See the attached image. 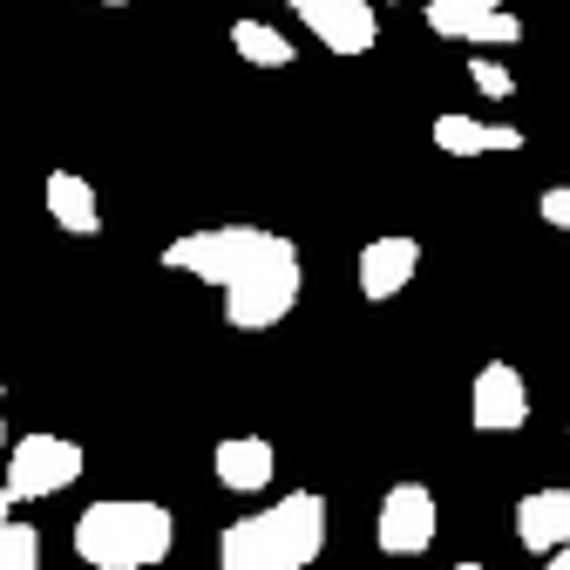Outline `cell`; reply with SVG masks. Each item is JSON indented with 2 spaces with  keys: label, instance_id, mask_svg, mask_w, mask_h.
Masks as SVG:
<instances>
[{
  "label": "cell",
  "instance_id": "obj_22",
  "mask_svg": "<svg viewBox=\"0 0 570 570\" xmlns=\"http://www.w3.org/2000/svg\"><path fill=\"white\" fill-rule=\"evenodd\" d=\"M0 449H8V421H0Z\"/></svg>",
  "mask_w": 570,
  "mask_h": 570
},
{
  "label": "cell",
  "instance_id": "obj_19",
  "mask_svg": "<svg viewBox=\"0 0 570 570\" xmlns=\"http://www.w3.org/2000/svg\"><path fill=\"white\" fill-rule=\"evenodd\" d=\"M543 570H570V543H563V550H550V557H543Z\"/></svg>",
  "mask_w": 570,
  "mask_h": 570
},
{
  "label": "cell",
  "instance_id": "obj_6",
  "mask_svg": "<svg viewBox=\"0 0 570 570\" xmlns=\"http://www.w3.org/2000/svg\"><path fill=\"white\" fill-rule=\"evenodd\" d=\"M293 14L299 28L326 48V55H374L381 41V14H374V0H293Z\"/></svg>",
  "mask_w": 570,
  "mask_h": 570
},
{
  "label": "cell",
  "instance_id": "obj_15",
  "mask_svg": "<svg viewBox=\"0 0 570 570\" xmlns=\"http://www.w3.org/2000/svg\"><path fill=\"white\" fill-rule=\"evenodd\" d=\"M0 570H41V530L21 517H0Z\"/></svg>",
  "mask_w": 570,
  "mask_h": 570
},
{
  "label": "cell",
  "instance_id": "obj_10",
  "mask_svg": "<svg viewBox=\"0 0 570 570\" xmlns=\"http://www.w3.org/2000/svg\"><path fill=\"white\" fill-rule=\"evenodd\" d=\"M210 469H218V482L232 495H258L272 475H278V449L265 435H225L218 455H210Z\"/></svg>",
  "mask_w": 570,
  "mask_h": 570
},
{
  "label": "cell",
  "instance_id": "obj_1",
  "mask_svg": "<svg viewBox=\"0 0 570 570\" xmlns=\"http://www.w3.org/2000/svg\"><path fill=\"white\" fill-rule=\"evenodd\" d=\"M164 272L177 278H204L225 293V320L238 333H272L285 313L299 306V245L272 232V225H204V232H184L157 252Z\"/></svg>",
  "mask_w": 570,
  "mask_h": 570
},
{
  "label": "cell",
  "instance_id": "obj_2",
  "mask_svg": "<svg viewBox=\"0 0 570 570\" xmlns=\"http://www.w3.org/2000/svg\"><path fill=\"white\" fill-rule=\"evenodd\" d=\"M326 495L320 489H293L278 503L225 523L218 537V570H313L320 550H326Z\"/></svg>",
  "mask_w": 570,
  "mask_h": 570
},
{
  "label": "cell",
  "instance_id": "obj_12",
  "mask_svg": "<svg viewBox=\"0 0 570 570\" xmlns=\"http://www.w3.org/2000/svg\"><path fill=\"white\" fill-rule=\"evenodd\" d=\"M435 150L449 157H495V150H523L517 122H482V116H435Z\"/></svg>",
  "mask_w": 570,
  "mask_h": 570
},
{
  "label": "cell",
  "instance_id": "obj_8",
  "mask_svg": "<svg viewBox=\"0 0 570 570\" xmlns=\"http://www.w3.org/2000/svg\"><path fill=\"white\" fill-rule=\"evenodd\" d=\"M421 272V245L407 232H387V238H367L361 245V293L367 299H401Z\"/></svg>",
  "mask_w": 570,
  "mask_h": 570
},
{
  "label": "cell",
  "instance_id": "obj_13",
  "mask_svg": "<svg viewBox=\"0 0 570 570\" xmlns=\"http://www.w3.org/2000/svg\"><path fill=\"white\" fill-rule=\"evenodd\" d=\"M232 48H238V61H252V68H293V41H285L278 28H265V21H232Z\"/></svg>",
  "mask_w": 570,
  "mask_h": 570
},
{
  "label": "cell",
  "instance_id": "obj_9",
  "mask_svg": "<svg viewBox=\"0 0 570 570\" xmlns=\"http://www.w3.org/2000/svg\"><path fill=\"white\" fill-rule=\"evenodd\" d=\"M41 204H48V218L68 238H96L102 232V204H96V184L82 170H48L41 177Z\"/></svg>",
  "mask_w": 570,
  "mask_h": 570
},
{
  "label": "cell",
  "instance_id": "obj_16",
  "mask_svg": "<svg viewBox=\"0 0 570 570\" xmlns=\"http://www.w3.org/2000/svg\"><path fill=\"white\" fill-rule=\"evenodd\" d=\"M495 8H510V0H428V28L442 41H455L475 14H495Z\"/></svg>",
  "mask_w": 570,
  "mask_h": 570
},
{
  "label": "cell",
  "instance_id": "obj_11",
  "mask_svg": "<svg viewBox=\"0 0 570 570\" xmlns=\"http://www.w3.org/2000/svg\"><path fill=\"white\" fill-rule=\"evenodd\" d=\"M517 543L550 557L570 543V489H530L523 503H517Z\"/></svg>",
  "mask_w": 570,
  "mask_h": 570
},
{
  "label": "cell",
  "instance_id": "obj_7",
  "mask_svg": "<svg viewBox=\"0 0 570 570\" xmlns=\"http://www.w3.org/2000/svg\"><path fill=\"white\" fill-rule=\"evenodd\" d=\"M530 421V387L510 361H489L469 387V428L475 435H517V428Z\"/></svg>",
  "mask_w": 570,
  "mask_h": 570
},
{
  "label": "cell",
  "instance_id": "obj_23",
  "mask_svg": "<svg viewBox=\"0 0 570 570\" xmlns=\"http://www.w3.org/2000/svg\"><path fill=\"white\" fill-rule=\"evenodd\" d=\"M462 570H482V563H462Z\"/></svg>",
  "mask_w": 570,
  "mask_h": 570
},
{
  "label": "cell",
  "instance_id": "obj_3",
  "mask_svg": "<svg viewBox=\"0 0 570 570\" xmlns=\"http://www.w3.org/2000/svg\"><path fill=\"white\" fill-rule=\"evenodd\" d=\"M177 550V517L150 495H102L76 517V557L89 570H157Z\"/></svg>",
  "mask_w": 570,
  "mask_h": 570
},
{
  "label": "cell",
  "instance_id": "obj_17",
  "mask_svg": "<svg viewBox=\"0 0 570 570\" xmlns=\"http://www.w3.org/2000/svg\"><path fill=\"white\" fill-rule=\"evenodd\" d=\"M469 82H475L482 96H495V102H503V96H517V76H510V68L495 61V55H469Z\"/></svg>",
  "mask_w": 570,
  "mask_h": 570
},
{
  "label": "cell",
  "instance_id": "obj_21",
  "mask_svg": "<svg viewBox=\"0 0 570 570\" xmlns=\"http://www.w3.org/2000/svg\"><path fill=\"white\" fill-rule=\"evenodd\" d=\"M89 8H129V0H89Z\"/></svg>",
  "mask_w": 570,
  "mask_h": 570
},
{
  "label": "cell",
  "instance_id": "obj_20",
  "mask_svg": "<svg viewBox=\"0 0 570 570\" xmlns=\"http://www.w3.org/2000/svg\"><path fill=\"white\" fill-rule=\"evenodd\" d=\"M0 517H14V495H8V482H0Z\"/></svg>",
  "mask_w": 570,
  "mask_h": 570
},
{
  "label": "cell",
  "instance_id": "obj_14",
  "mask_svg": "<svg viewBox=\"0 0 570 570\" xmlns=\"http://www.w3.org/2000/svg\"><path fill=\"white\" fill-rule=\"evenodd\" d=\"M455 41H469L475 55H489V48H517V41H530V35H523V21H517L510 8H495V14H475Z\"/></svg>",
  "mask_w": 570,
  "mask_h": 570
},
{
  "label": "cell",
  "instance_id": "obj_4",
  "mask_svg": "<svg viewBox=\"0 0 570 570\" xmlns=\"http://www.w3.org/2000/svg\"><path fill=\"white\" fill-rule=\"evenodd\" d=\"M76 475H82V449L68 435H28L8 449V475L0 482H8L14 503H48V495L76 489Z\"/></svg>",
  "mask_w": 570,
  "mask_h": 570
},
{
  "label": "cell",
  "instance_id": "obj_5",
  "mask_svg": "<svg viewBox=\"0 0 570 570\" xmlns=\"http://www.w3.org/2000/svg\"><path fill=\"white\" fill-rule=\"evenodd\" d=\"M442 530V510H435V489L428 482H394L381 495V517H374V543L387 557H421Z\"/></svg>",
  "mask_w": 570,
  "mask_h": 570
},
{
  "label": "cell",
  "instance_id": "obj_18",
  "mask_svg": "<svg viewBox=\"0 0 570 570\" xmlns=\"http://www.w3.org/2000/svg\"><path fill=\"white\" fill-rule=\"evenodd\" d=\"M537 210H543V225H557V232H570V184H550V190L537 197Z\"/></svg>",
  "mask_w": 570,
  "mask_h": 570
}]
</instances>
